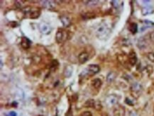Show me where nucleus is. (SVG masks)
<instances>
[{
  "instance_id": "obj_1",
  "label": "nucleus",
  "mask_w": 154,
  "mask_h": 116,
  "mask_svg": "<svg viewBox=\"0 0 154 116\" xmlns=\"http://www.w3.org/2000/svg\"><path fill=\"white\" fill-rule=\"evenodd\" d=\"M110 33H111V29L105 23H101L96 30V35L100 40L107 39L110 36Z\"/></svg>"
},
{
  "instance_id": "obj_2",
  "label": "nucleus",
  "mask_w": 154,
  "mask_h": 116,
  "mask_svg": "<svg viewBox=\"0 0 154 116\" xmlns=\"http://www.w3.org/2000/svg\"><path fill=\"white\" fill-rule=\"evenodd\" d=\"M38 29H39L40 32L44 35H48L52 31V28L48 23H46V22H42L38 26Z\"/></svg>"
},
{
  "instance_id": "obj_3",
  "label": "nucleus",
  "mask_w": 154,
  "mask_h": 116,
  "mask_svg": "<svg viewBox=\"0 0 154 116\" xmlns=\"http://www.w3.org/2000/svg\"><path fill=\"white\" fill-rule=\"evenodd\" d=\"M56 39L58 43H61L66 39V33L63 30H58L56 33Z\"/></svg>"
},
{
  "instance_id": "obj_4",
  "label": "nucleus",
  "mask_w": 154,
  "mask_h": 116,
  "mask_svg": "<svg viewBox=\"0 0 154 116\" xmlns=\"http://www.w3.org/2000/svg\"><path fill=\"white\" fill-rule=\"evenodd\" d=\"M28 15L31 19H37L41 15V10H40L39 8H37V7H31Z\"/></svg>"
},
{
  "instance_id": "obj_5",
  "label": "nucleus",
  "mask_w": 154,
  "mask_h": 116,
  "mask_svg": "<svg viewBox=\"0 0 154 116\" xmlns=\"http://www.w3.org/2000/svg\"><path fill=\"white\" fill-rule=\"evenodd\" d=\"M137 46L141 50H143V49L146 48L148 46L147 40L144 38V37H141L138 39L137 41Z\"/></svg>"
},
{
  "instance_id": "obj_6",
  "label": "nucleus",
  "mask_w": 154,
  "mask_h": 116,
  "mask_svg": "<svg viewBox=\"0 0 154 116\" xmlns=\"http://www.w3.org/2000/svg\"><path fill=\"white\" fill-rule=\"evenodd\" d=\"M100 68L98 65H90L87 67V72L90 75H94V74H98L100 72Z\"/></svg>"
},
{
  "instance_id": "obj_7",
  "label": "nucleus",
  "mask_w": 154,
  "mask_h": 116,
  "mask_svg": "<svg viewBox=\"0 0 154 116\" xmlns=\"http://www.w3.org/2000/svg\"><path fill=\"white\" fill-rule=\"evenodd\" d=\"M118 101V98L114 95H110L106 99V103L110 106L115 105Z\"/></svg>"
},
{
  "instance_id": "obj_8",
  "label": "nucleus",
  "mask_w": 154,
  "mask_h": 116,
  "mask_svg": "<svg viewBox=\"0 0 154 116\" xmlns=\"http://www.w3.org/2000/svg\"><path fill=\"white\" fill-rule=\"evenodd\" d=\"M31 41H30L28 38H26V37L22 38V40H21V45H22V47H23L24 50H27V49L29 48L30 46H31Z\"/></svg>"
},
{
  "instance_id": "obj_9",
  "label": "nucleus",
  "mask_w": 154,
  "mask_h": 116,
  "mask_svg": "<svg viewBox=\"0 0 154 116\" xmlns=\"http://www.w3.org/2000/svg\"><path fill=\"white\" fill-rule=\"evenodd\" d=\"M89 59V54L86 52H83L78 55V60L80 64H85Z\"/></svg>"
},
{
  "instance_id": "obj_10",
  "label": "nucleus",
  "mask_w": 154,
  "mask_h": 116,
  "mask_svg": "<svg viewBox=\"0 0 154 116\" xmlns=\"http://www.w3.org/2000/svg\"><path fill=\"white\" fill-rule=\"evenodd\" d=\"M131 90L132 93H135V94H138V93H140L141 91H142V86L139 83H134L131 85Z\"/></svg>"
},
{
  "instance_id": "obj_11",
  "label": "nucleus",
  "mask_w": 154,
  "mask_h": 116,
  "mask_svg": "<svg viewBox=\"0 0 154 116\" xmlns=\"http://www.w3.org/2000/svg\"><path fill=\"white\" fill-rule=\"evenodd\" d=\"M128 59H129V63L132 66L135 65L137 62V56L135 52L132 51L128 55Z\"/></svg>"
},
{
  "instance_id": "obj_12",
  "label": "nucleus",
  "mask_w": 154,
  "mask_h": 116,
  "mask_svg": "<svg viewBox=\"0 0 154 116\" xmlns=\"http://www.w3.org/2000/svg\"><path fill=\"white\" fill-rule=\"evenodd\" d=\"M41 3L43 7L48 9H53L55 8V2L53 1H42Z\"/></svg>"
},
{
  "instance_id": "obj_13",
  "label": "nucleus",
  "mask_w": 154,
  "mask_h": 116,
  "mask_svg": "<svg viewBox=\"0 0 154 116\" xmlns=\"http://www.w3.org/2000/svg\"><path fill=\"white\" fill-rule=\"evenodd\" d=\"M60 19H61V22H62L64 27H68L70 25V23H71L70 19L66 16H61V17H60Z\"/></svg>"
},
{
  "instance_id": "obj_14",
  "label": "nucleus",
  "mask_w": 154,
  "mask_h": 116,
  "mask_svg": "<svg viewBox=\"0 0 154 116\" xmlns=\"http://www.w3.org/2000/svg\"><path fill=\"white\" fill-rule=\"evenodd\" d=\"M102 84V82L101 80L100 79H95L92 81V85L95 89H98L101 87Z\"/></svg>"
},
{
  "instance_id": "obj_15",
  "label": "nucleus",
  "mask_w": 154,
  "mask_h": 116,
  "mask_svg": "<svg viewBox=\"0 0 154 116\" xmlns=\"http://www.w3.org/2000/svg\"><path fill=\"white\" fill-rule=\"evenodd\" d=\"M128 30L132 34H136L138 31V26L136 23H131L128 26Z\"/></svg>"
},
{
  "instance_id": "obj_16",
  "label": "nucleus",
  "mask_w": 154,
  "mask_h": 116,
  "mask_svg": "<svg viewBox=\"0 0 154 116\" xmlns=\"http://www.w3.org/2000/svg\"><path fill=\"white\" fill-rule=\"evenodd\" d=\"M153 11V9L150 7H146L141 10V13L143 16H146V15H149L150 14H151Z\"/></svg>"
},
{
  "instance_id": "obj_17",
  "label": "nucleus",
  "mask_w": 154,
  "mask_h": 116,
  "mask_svg": "<svg viewBox=\"0 0 154 116\" xmlns=\"http://www.w3.org/2000/svg\"><path fill=\"white\" fill-rule=\"evenodd\" d=\"M96 103L97 101H95V100H92V99H90V100H87L85 103V106L86 107H90V108H95V105H96Z\"/></svg>"
},
{
  "instance_id": "obj_18",
  "label": "nucleus",
  "mask_w": 154,
  "mask_h": 116,
  "mask_svg": "<svg viewBox=\"0 0 154 116\" xmlns=\"http://www.w3.org/2000/svg\"><path fill=\"white\" fill-rule=\"evenodd\" d=\"M83 2L86 4L87 6L89 7H93V6H96L99 3V1H94V0H89V1H84Z\"/></svg>"
},
{
  "instance_id": "obj_19",
  "label": "nucleus",
  "mask_w": 154,
  "mask_h": 116,
  "mask_svg": "<svg viewBox=\"0 0 154 116\" xmlns=\"http://www.w3.org/2000/svg\"><path fill=\"white\" fill-rule=\"evenodd\" d=\"M115 77H116V74H115L114 72H110V74L107 75V80L109 81V82H112V81H114Z\"/></svg>"
},
{
  "instance_id": "obj_20",
  "label": "nucleus",
  "mask_w": 154,
  "mask_h": 116,
  "mask_svg": "<svg viewBox=\"0 0 154 116\" xmlns=\"http://www.w3.org/2000/svg\"><path fill=\"white\" fill-rule=\"evenodd\" d=\"M147 57L151 62H154V53H153V52H151V53H148Z\"/></svg>"
},
{
  "instance_id": "obj_21",
  "label": "nucleus",
  "mask_w": 154,
  "mask_h": 116,
  "mask_svg": "<svg viewBox=\"0 0 154 116\" xmlns=\"http://www.w3.org/2000/svg\"><path fill=\"white\" fill-rule=\"evenodd\" d=\"M111 3L112 4V6H113L114 8L118 9L119 7V3H120V1H111Z\"/></svg>"
},
{
  "instance_id": "obj_22",
  "label": "nucleus",
  "mask_w": 154,
  "mask_h": 116,
  "mask_svg": "<svg viewBox=\"0 0 154 116\" xmlns=\"http://www.w3.org/2000/svg\"><path fill=\"white\" fill-rule=\"evenodd\" d=\"M149 38H150L151 41L154 43V31L149 34Z\"/></svg>"
},
{
  "instance_id": "obj_23",
  "label": "nucleus",
  "mask_w": 154,
  "mask_h": 116,
  "mask_svg": "<svg viewBox=\"0 0 154 116\" xmlns=\"http://www.w3.org/2000/svg\"><path fill=\"white\" fill-rule=\"evenodd\" d=\"M80 116H92V115L89 111H85V112H83V113L81 114Z\"/></svg>"
},
{
  "instance_id": "obj_24",
  "label": "nucleus",
  "mask_w": 154,
  "mask_h": 116,
  "mask_svg": "<svg viewBox=\"0 0 154 116\" xmlns=\"http://www.w3.org/2000/svg\"><path fill=\"white\" fill-rule=\"evenodd\" d=\"M68 73H69L70 76L72 74V69H71V68H70L69 67H67V69H66V72H65V76H67V74H68Z\"/></svg>"
},
{
  "instance_id": "obj_25",
  "label": "nucleus",
  "mask_w": 154,
  "mask_h": 116,
  "mask_svg": "<svg viewBox=\"0 0 154 116\" xmlns=\"http://www.w3.org/2000/svg\"><path fill=\"white\" fill-rule=\"evenodd\" d=\"M6 116H17V115H16V113L14 111H11V112L8 113L6 115Z\"/></svg>"
},
{
  "instance_id": "obj_26",
  "label": "nucleus",
  "mask_w": 154,
  "mask_h": 116,
  "mask_svg": "<svg viewBox=\"0 0 154 116\" xmlns=\"http://www.w3.org/2000/svg\"><path fill=\"white\" fill-rule=\"evenodd\" d=\"M142 2H143V4H146V5H148L147 4H149V3H151V1H143Z\"/></svg>"
},
{
  "instance_id": "obj_27",
  "label": "nucleus",
  "mask_w": 154,
  "mask_h": 116,
  "mask_svg": "<svg viewBox=\"0 0 154 116\" xmlns=\"http://www.w3.org/2000/svg\"><path fill=\"white\" fill-rule=\"evenodd\" d=\"M153 113H154V109H153Z\"/></svg>"
}]
</instances>
